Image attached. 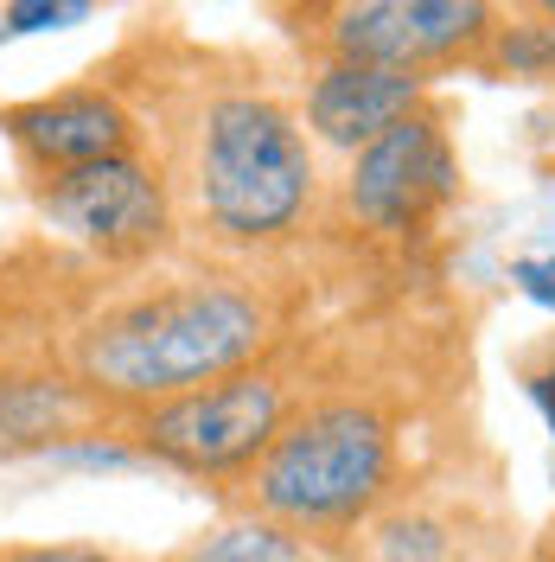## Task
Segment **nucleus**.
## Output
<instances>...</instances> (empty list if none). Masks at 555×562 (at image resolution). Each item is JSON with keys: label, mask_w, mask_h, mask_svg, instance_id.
I'll return each instance as SVG.
<instances>
[{"label": "nucleus", "mask_w": 555, "mask_h": 562, "mask_svg": "<svg viewBox=\"0 0 555 562\" xmlns=\"http://www.w3.org/2000/svg\"><path fill=\"white\" fill-rule=\"evenodd\" d=\"M90 70L135 103L173 186L179 256L230 269H307L319 256L332 179L301 103L262 58L179 33H135Z\"/></svg>", "instance_id": "nucleus-1"}, {"label": "nucleus", "mask_w": 555, "mask_h": 562, "mask_svg": "<svg viewBox=\"0 0 555 562\" xmlns=\"http://www.w3.org/2000/svg\"><path fill=\"white\" fill-rule=\"evenodd\" d=\"M453 390V358H434L416 326H326L313 396L256 460V473L224 498V512H256L326 550H346L409 480L466 448L460 422L448 416Z\"/></svg>", "instance_id": "nucleus-2"}, {"label": "nucleus", "mask_w": 555, "mask_h": 562, "mask_svg": "<svg viewBox=\"0 0 555 562\" xmlns=\"http://www.w3.org/2000/svg\"><path fill=\"white\" fill-rule=\"evenodd\" d=\"M294 326H307L301 269L173 256L140 276L97 281V294L52 339V358L122 422L249 364Z\"/></svg>", "instance_id": "nucleus-3"}, {"label": "nucleus", "mask_w": 555, "mask_h": 562, "mask_svg": "<svg viewBox=\"0 0 555 562\" xmlns=\"http://www.w3.org/2000/svg\"><path fill=\"white\" fill-rule=\"evenodd\" d=\"M319 364H326V326L307 319L237 371L122 416L115 435L135 448L140 467H160V473H173L224 505L256 473V460L275 448V435L294 422V409L313 396Z\"/></svg>", "instance_id": "nucleus-4"}, {"label": "nucleus", "mask_w": 555, "mask_h": 562, "mask_svg": "<svg viewBox=\"0 0 555 562\" xmlns=\"http://www.w3.org/2000/svg\"><path fill=\"white\" fill-rule=\"evenodd\" d=\"M453 205H460V147H453L448 109L428 97L346 160L326 199L319 249L346 244L371 262H409L428 249Z\"/></svg>", "instance_id": "nucleus-5"}, {"label": "nucleus", "mask_w": 555, "mask_h": 562, "mask_svg": "<svg viewBox=\"0 0 555 562\" xmlns=\"http://www.w3.org/2000/svg\"><path fill=\"white\" fill-rule=\"evenodd\" d=\"M26 199H33L45 237L97 262L103 276H140L179 256V205L154 147L26 179Z\"/></svg>", "instance_id": "nucleus-6"}, {"label": "nucleus", "mask_w": 555, "mask_h": 562, "mask_svg": "<svg viewBox=\"0 0 555 562\" xmlns=\"http://www.w3.org/2000/svg\"><path fill=\"white\" fill-rule=\"evenodd\" d=\"M511 557H518V512L498 486V460L486 448H460V454L434 460L339 550V562H511Z\"/></svg>", "instance_id": "nucleus-7"}, {"label": "nucleus", "mask_w": 555, "mask_h": 562, "mask_svg": "<svg viewBox=\"0 0 555 562\" xmlns=\"http://www.w3.org/2000/svg\"><path fill=\"white\" fill-rule=\"evenodd\" d=\"M505 20V0H319L287 13V38L307 58H351L383 70H479L486 38Z\"/></svg>", "instance_id": "nucleus-8"}, {"label": "nucleus", "mask_w": 555, "mask_h": 562, "mask_svg": "<svg viewBox=\"0 0 555 562\" xmlns=\"http://www.w3.org/2000/svg\"><path fill=\"white\" fill-rule=\"evenodd\" d=\"M0 135H7L26 179L70 173V167L147 147L135 103L109 83L103 70H83L77 83H58L45 97H26V103H0Z\"/></svg>", "instance_id": "nucleus-9"}, {"label": "nucleus", "mask_w": 555, "mask_h": 562, "mask_svg": "<svg viewBox=\"0 0 555 562\" xmlns=\"http://www.w3.org/2000/svg\"><path fill=\"white\" fill-rule=\"evenodd\" d=\"M103 435H115V416L52 351H7L0 358V467L58 460L83 441H103Z\"/></svg>", "instance_id": "nucleus-10"}, {"label": "nucleus", "mask_w": 555, "mask_h": 562, "mask_svg": "<svg viewBox=\"0 0 555 562\" xmlns=\"http://www.w3.org/2000/svg\"><path fill=\"white\" fill-rule=\"evenodd\" d=\"M428 97H434V83L416 77V70L351 65V58H307V77L294 90L313 147L339 154V160H351L358 147H371L383 128H396Z\"/></svg>", "instance_id": "nucleus-11"}, {"label": "nucleus", "mask_w": 555, "mask_h": 562, "mask_svg": "<svg viewBox=\"0 0 555 562\" xmlns=\"http://www.w3.org/2000/svg\"><path fill=\"white\" fill-rule=\"evenodd\" d=\"M154 562H339V550L313 543L301 530L275 525V518H256V512H224L211 530H192L179 550Z\"/></svg>", "instance_id": "nucleus-12"}, {"label": "nucleus", "mask_w": 555, "mask_h": 562, "mask_svg": "<svg viewBox=\"0 0 555 562\" xmlns=\"http://www.w3.org/2000/svg\"><path fill=\"white\" fill-rule=\"evenodd\" d=\"M479 70L498 77V83H550L555 90V20H543V13H530V7L511 0L498 33L479 52Z\"/></svg>", "instance_id": "nucleus-13"}, {"label": "nucleus", "mask_w": 555, "mask_h": 562, "mask_svg": "<svg viewBox=\"0 0 555 562\" xmlns=\"http://www.w3.org/2000/svg\"><path fill=\"white\" fill-rule=\"evenodd\" d=\"M103 0H7L0 7V38H33V33H70L97 13Z\"/></svg>", "instance_id": "nucleus-14"}, {"label": "nucleus", "mask_w": 555, "mask_h": 562, "mask_svg": "<svg viewBox=\"0 0 555 562\" xmlns=\"http://www.w3.org/2000/svg\"><path fill=\"white\" fill-rule=\"evenodd\" d=\"M0 562H154V557H135V550L103 543V537H26V543H0Z\"/></svg>", "instance_id": "nucleus-15"}, {"label": "nucleus", "mask_w": 555, "mask_h": 562, "mask_svg": "<svg viewBox=\"0 0 555 562\" xmlns=\"http://www.w3.org/2000/svg\"><path fill=\"white\" fill-rule=\"evenodd\" d=\"M511 281H518L523 301H536V307H550V314H555V262H536V256H523L518 269H511Z\"/></svg>", "instance_id": "nucleus-16"}, {"label": "nucleus", "mask_w": 555, "mask_h": 562, "mask_svg": "<svg viewBox=\"0 0 555 562\" xmlns=\"http://www.w3.org/2000/svg\"><path fill=\"white\" fill-rule=\"evenodd\" d=\"M523 390H530V403L543 409V422H550V435H555V358L550 364H530L523 371Z\"/></svg>", "instance_id": "nucleus-17"}, {"label": "nucleus", "mask_w": 555, "mask_h": 562, "mask_svg": "<svg viewBox=\"0 0 555 562\" xmlns=\"http://www.w3.org/2000/svg\"><path fill=\"white\" fill-rule=\"evenodd\" d=\"M518 7H530V13H543V20H555V0H518Z\"/></svg>", "instance_id": "nucleus-18"}, {"label": "nucleus", "mask_w": 555, "mask_h": 562, "mask_svg": "<svg viewBox=\"0 0 555 562\" xmlns=\"http://www.w3.org/2000/svg\"><path fill=\"white\" fill-rule=\"evenodd\" d=\"M7 351H13V346H7V333H0V358H7Z\"/></svg>", "instance_id": "nucleus-19"}]
</instances>
